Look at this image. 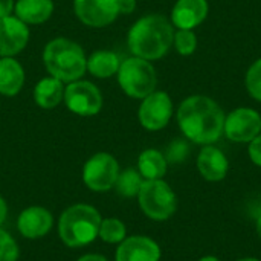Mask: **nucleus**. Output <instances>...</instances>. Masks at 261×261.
Masks as SVG:
<instances>
[{
    "mask_svg": "<svg viewBox=\"0 0 261 261\" xmlns=\"http://www.w3.org/2000/svg\"><path fill=\"white\" fill-rule=\"evenodd\" d=\"M76 261H109L104 255H101V254H93V252H90V254H84V255H81L80 258Z\"/></svg>",
    "mask_w": 261,
    "mask_h": 261,
    "instance_id": "obj_31",
    "label": "nucleus"
},
{
    "mask_svg": "<svg viewBox=\"0 0 261 261\" xmlns=\"http://www.w3.org/2000/svg\"><path fill=\"white\" fill-rule=\"evenodd\" d=\"M64 87H66L64 83L47 75L34 86V90H32L34 102L43 110H52L63 102Z\"/></svg>",
    "mask_w": 261,
    "mask_h": 261,
    "instance_id": "obj_19",
    "label": "nucleus"
},
{
    "mask_svg": "<svg viewBox=\"0 0 261 261\" xmlns=\"http://www.w3.org/2000/svg\"><path fill=\"white\" fill-rule=\"evenodd\" d=\"M55 11L52 0H15L14 15L28 26L46 23Z\"/></svg>",
    "mask_w": 261,
    "mask_h": 261,
    "instance_id": "obj_18",
    "label": "nucleus"
},
{
    "mask_svg": "<svg viewBox=\"0 0 261 261\" xmlns=\"http://www.w3.org/2000/svg\"><path fill=\"white\" fill-rule=\"evenodd\" d=\"M223 109L206 95H191L177 109V125L187 141L197 145L216 144L223 136Z\"/></svg>",
    "mask_w": 261,
    "mask_h": 261,
    "instance_id": "obj_1",
    "label": "nucleus"
},
{
    "mask_svg": "<svg viewBox=\"0 0 261 261\" xmlns=\"http://www.w3.org/2000/svg\"><path fill=\"white\" fill-rule=\"evenodd\" d=\"M101 213L87 203H75L66 208L57 225L58 237L67 248H86L98 239Z\"/></svg>",
    "mask_w": 261,
    "mask_h": 261,
    "instance_id": "obj_4",
    "label": "nucleus"
},
{
    "mask_svg": "<svg viewBox=\"0 0 261 261\" xmlns=\"http://www.w3.org/2000/svg\"><path fill=\"white\" fill-rule=\"evenodd\" d=\"M20 248L15 239L0 228V261H18Z\"/></svg>",
    "mask_w": 261,
    "mask_h": 261,
    "instance_id": "obj_26",
    "label": "nucleus"
},
{
    "mask_svg": "<svg viewBox=\"0 0 261 261\" xmlns=\"http://www.w3.org/2000/svg\"><path fill=\"white\" fill-rule=\"evenodd\" d=\"M142 184L144 177L136 168H125L119 173L118 180L115 184V190L122 197H136Z\"/></svg>",
    "mask_w": 261,
    "mask_h": 261,
    "instance_id": "obj_22",
    "label": "nucleus"
},
{
    "mask_svg": "<svg viewBox=\"0 0 261 261\" xmlns=\"http://www.w3.org/2000/svg\"><path fill=\"white\" fill-rule=\"evenodd\" d=\"M174 26L161 14H147L138 18L127 32V47L133 57L147 61L164 58L173 47Z\"/></svg>",
    "mask_w": 261,
    "mask_h": 261,
    "instance_id": "obj_2",
    "label": "nucleus"
},
{
    "mask_svg": "<svg viewBox=\"0 0 261 261\" xmlns=\"http://www.w3.org/2000/svg\"><path fill=\"white\" fill-rule=\"evenodd\" d=\"M127 237V226L116 217H107L101 220L98 239L107 245H119Z\"/></svg>",
    "mask_w": 261,
    "mask_h": 261,
    "instance_id": "obj_23",
    "label": "nucleus"
},
{
    "mask_svg": "<svg viewBox=\"0 0 261 261\" xmlns=\"http://www.w3.org/2000/svg\"><path fill=\"white\" fill-rule=\"evenodd\" d=\"M136 170L141 173L144 180L164 179L168 170V161L162 151L156 148H147L139 154Z\"/></svg>",
    "mask_w": 261,
    "mask_h": 261,
    "instance_id": "obj_21",
    "label": "nucleus"
},
{
    "mask_svg": "<svg viewBox=\"0 0 261 261\" xmlns=\"http://www.w3.org/2000/svg\"><path fill=\"white\" fill-rule=\"evenodd\" d=\"M121 173L116 158L106 151L92 154L83 165V184L93 193H107L115 188Z\"/></svg>",
    "mask_w": 261,
    "mask_h": 261,
    "instance_id": "obj_7",
    "label": "nucleus"
},
{
    "mask_svg": "<svg viewBox=\"0 0 261 261\" xmlns=\"http://www.w3.org/2000/svg\"><path fill=\"white\" fill-rule=\"evenodd\" d=\"M116 80L128 98L139 101L154 92L158 86V73L153 63L133 55L121 61Z\"/></svg>",
    "mask_w": 261,
    "mask_h": 261,
    "instance_id": "obj_5",
    "label": "nucleus"
},
{
    "mask_svg": "<svg viewBox=\"0 0 261 261\" xmlns=\"http://www.w3.org/2000/svg\"><path fill=\"white\" fill-rule=\"evenodd\" d=\"M199 261H220L217 257H214V255H205V257H202V258H199Z\"/></svg>",
    "mask_w": 261,
    "mask_h": 261,
    "instance_id": "obj_34",
    "label": "nucleus"
},
{
    "mask_svg": "<svg viewBox=\"0 0 261 261\" xmlns=\"http://www.w3.org/2000/svg\"><path fill=\"white\" fill-rule=\"evenodd\" d=\"M255 229H257V234H258V237L261 239V211L258 213V216H257V222H255Z\"/></svg>",
    "mask_w": 261,
    "mask_h": 261,
    "instance_id": "obj_33",
    "label": "nucleus"
},
{
    "mask_svg": "<svg viewBox=\"0 0 261 261\" xmlns=\"http://www.w3.org/2000/svg\"><path fill=\"white\" fill-rule=\"evenodd\" d=\"M236 261H261V260L255 258V257H245V258H240V260H236Z\"/></svg>",
    "mask_w": 261,
    "mask_h": 261,
    "instance_id": "obj_35",
    "label": "nucleus"
},
{
    "mask_svg": "<svg viewBox=\"0 0 261 261\" xmlns=\"http://www.w3.org/2000/svg\"><path fill=\"white\" fill-rule=\"evenodd\" d=\"M63 104L70 113L90 118L102 110L104 99L99 87L95 83L81 78L66 84Z\"/></svg>",
    "mask_w": 261,
    "mask_h": 261,
    "instance_id": "obj_8",
    "label": "nucleus"
},
{
    "mask_svg": "<svg viewBox=\"0 0 261 261\" xmlns=\"http://www.w3.org/2000/svg\"><path fill=\"white\" fill-rule=\"evenodd\" d=\"M41 60L47 75L64 84L81 80L87 73V57L83 46L67 37L49 40L43 47Z\"/></svg>",
    "mask_w": 261,
    "mask_h": 261,
    "instance_id": "obj_3",
    "label": "nucleus"
},
{
    "mask_svg": "<svg viewBox=\"0 0 261 261\" xmlns=\"http://www.w3.org/2000/svg\"><path fill=\"white\" fill-rule=\"evenodd\" d=\"M136 197L144 216L154 222L171 219L177 210V196L164 179L144 180Z\"/></svg>",
    "mask_w": 261,
    "mask_h": 261,
    "instance_id": "obj_6",
    "label": "nucleus"
},
{
    "mask_svg": "<svg viewBox=\"0 0 261 261\" xmlns=\"http://www.w3.org/2000/svg\"><path fill=\"white\" fill-rule=\"evenodd\" d=\"M210 12L208 0H177L171 9L170 21L176 29H196Z\"/></svg>",
    "mask_w": 261,
    "mask_h": 261,
    "instance_id": "obj_16",
    "label": "nucleus"
},
{
    "mask_svg": "<svg viewBox=\"0 0 261 261\" xmlns=\"http://www.w3.org/2000/svg\"><path fill=\"white\" fill-rule=\"evenodd\" d=\"M188 153H190V144L185 139H174L168 145V148L164 154H165L168 164H180L187 159Z\"/></svg>",
    "mask_w": 261,
    "mask_h": 261,
    "instance_id": "obj_27",
    "label": "nucleus"
},
{
    "mask_svg": "<svg viewBox=\"0 0 261 261\" xmlns=\"http://www.w3.org/2000/svg\"><path fill=\"white\" fill-rule=\"evenodd\" d=\"M118 5H119V14L124 15H128L136 9V0H118Z\"/></svg>",
    "mask_w": 261,
    "mask_h": 261,
    "instance_id": "obj_30",
    "label": "nucleus"
},
{
    "mask_svg": "<svg viewBox=\"0 0 261 261\" xmlns=\"http://www.w3.org/2000/svg\"><path fill=\"white\" fill-rule=\"evenodd\" d=\"M14 6H15V0H0V18L12 15Z\"/></svg>",
    "mask_w": 261,
    "mask_h": 261,
    "instance_id": "obj_29",
    "label": "nucleus"
},
{
    "mask_svg": "<svg viewBox=\"0 0 261 261\" xmlns=\"http://www.w3.org/2000/svg\"><path fill=\"white\" fill-rule=\"evenodd\" d=\"M29 38V26L14 14L0 18V58H15L26 49Z\"/></svg>",
    "mask_w": 261,
    "mask_h": 261,
    "instance_id": "obj_12",
    "label": "nucleus"
},
{
    "mask_svg": "<svg viewBox=\"0 0 261 261\" xmlns=\"http://www.w3.org/2000/svg\"><path fill=\"white\" fill-rule=\"evenodd\" d=\"M26 81V72L15 58H0V95L6 98L17 96Z\"/></svg>",
    "mask_w": 261,
    "mask_h": 261,
    "instance_id": "obj_17",
    "label": "nucleus"
},
{
    "mask_svg": "<svg viewBox=\"0 0 261 261\" xmlns=\"http://www.w3.org/2000/svg\"><path fill=\"white\" fill-rule=\"evenodd\" d=\"M248 154H249V159L252 161L254 165L261 167V133L260 135H257V136L249 142Z\"/></svg>",
    "mask_w": 261,
    "mask_h": 261,
    "instance_id": "obj_28",
    "label": "nucleus"
},
{
    "mask_svg": "<svg viewBox=\"0 0 261 261\" xmlns=\"http://www.w3.org/2000/svg\"><path fill=\"white\" fill-rule=\"evenodd\" d=\"M196 167L206 182H222L229 171V161L220 148L211 144L202 147L196 159Z\"/></svg>",
    "mask_w": 261,
    "mask_h": 261,
    "instance_id": "obj_15",
    "label": "nucleus"
},
{
    "mask_svg": "<svg viewBox=\"0 0 261 261\" xmlns=\"http://www.w3.org/2000/svg\"><path fill=\"white\" fill-rule=\"evenodd\" d=\"M121 61L122 60L116 52L109 49H98L87 57V66H86L87 73H90L93 78L98 80H107L116 76Z\"/></svg>",
    "mask_w": 261,
    "mask_h": 261,
    "instance_id": "obj_20",
    "label": "nucleus"
},
{
    "mask_svg": "<svg viewBox=\"0 0 261 261\" xmlns=\"http://www.w3.org/2000/svg\"><path fill=\"white\" fill-rule=\"evenodd\" d=\"M6 217H8V203H6V200L0 196V228H2V225L6 222Z\"/></svg>",
    "mask_w": 261,
    "mask_h": 261,
    "instance_id": "obj_32",
    "label": "nucleus"
},
{
    "mask_svg": "<svg viewBox=\"0 0 261 261\" xmlns=\"http://www.w3.org/2000/svg\"><path fill=\"white\" fill-rule=\"evenodd\" d=\"M245 86L251 98L261 102V58L255 60L249 66L245 76Z\"/></svg>",
    "mask_w": 261,
    "mask_h": 261,
    "instance_id": "obj_25",
    "label": "nucleus"
},
{
    "mask_svg": "<svg viewBox=\"0 0 261 261\" xmlns=\"http://www.w3.org/2000/svg\"><path fill=\"white\" fill-rule=\"evenodd\" d=\"M173 112L174 106L171 96L164 90H154L141 99L138 119L147 132H159L168 125L173 118Z\"/></svg>",
    "mask_w": 261,
    "mask_h": 261,
    "instance_id": "obj_9",
    "label": "nucleus"
},
{
    "mask_svg": "<svg viewBox=\"0 0 261 261\" xmlns=\"http://www.w3.org/2000/svg\"><path fill=\"white\" fill-rule=\"evenodd\" d=\"M173 46L182 57H190L197 49V35L193 29H177L174 31Z\"/></svg>",
    "mask_w": 261,
    "mask_h": 261,
    "instance_id": "obj_24",
    "label": "nucleus"
},
{
    "mask_svg": "<svg viewBox=\"0 0 261 261\" xmlns=\"http://www.w3.org/2000/svg\"><path fill=\"white\" fill-rule=\"evenodd\" d=\"M161 257L159 243L147 236L125 237L115 252V261H161Z\"/></svg>",
    "mask_w": 261,
    "mask_h": 261,
    "instance_id": "obj_13",
    "label": "nucleus"
},
{
    "mask_svg": "<svg viewBox=\"0 0 261 261\" xmlns=\"http://www.w3.org/2000/svg\"><path fill=\"white\" fill-rule=\"evenodd\" d=\"M54 228V216L43 206H28L17 217V229L28 240L46 237Z\"/></svg>",
    "mask_w": 261,
    "mask_h": 261,
    "instance_id": "obj_14",
    "label": "nucleus"
},
{
    "mask_svg": "<svg viewBox=\"0 0 261 261\" xmlns=\"http://www.w3.org/2000/svg\"><path fill=\"white\" fill-rule=\"evenodd\" d=\"M73 12L84 26L93 29L107 28L121 15L118 0H73Z\"/></svg>",
    "mask_w": 261,
    "mask_h": 261,
    "instance_id": "obj_11",
    "label": "nucleus"
},
{
    "mask_svg": "<svg viewBox=\"0 0 261 261\" xmlns=\"http://www.w3.org/2000/svg\"><path fill=\"white\" fill-rule=\"evenodd\" d=\"M261 133V115L251 107H239L225 118L223 135L237 144H249Z\"/></svg>",
    "mask_w": 261,
    "mask_h": 261,
    "instance_id": "obj_10",
    "label": "nucleus"
}]
</instances>
